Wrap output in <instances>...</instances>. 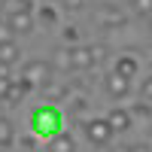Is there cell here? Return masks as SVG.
Here are the masks:
<instances>
[{
    "label": "cell",
    "mask_w": 152,
    "mask_h": 152,
    "mask_svg": "<svg viewBox=\"0 0 152 152\" xmlns=\"http://www.w3.org/2000/svg\"><path fill=\"white\" fill-rule=\"evenodd\" d=\"M9 82H12V79H0V100H3V94L9 91Z\"/></svg>",
    "instance_id": "83f0119b"
},
{
    "label": "cell",
    "mask_w": 152,
    "mask_h": 152,
    "mask_svg": "<svg viewBox=\"0 0 152 152\" xmlns=\"http://www.w3.org/2000/svg\"><path fill=\"white\" fill-rule=\"evenodd\" d=\"M28 91H31V85L24 82V79H18V76H15V79L9 82V91L3 94V100H0V104H18V100L28 94Z\"/></svg>",
    "instance_id": "30bf717a"
},
{
    "label": "cell",
    "mask_w": 152,
    "mask_h": 152,
    "mask_svg": "<svg viewBox=\"0 0 152 152\" xmlns=\"http://www.w3.org/2000/svg\"><path fill=\"white\" fill-rule=\"evenodd\" d=\"M61 40H64V46H79V31H76L73 28V24H70V28H64V34H61Z\"/></svg>",
    "instance_id": "44dd1931"
},
{
    "label": "cell",
    "mask_w": 152,
    "mask_h": 152,
    "mask_svg": "<svg viewBox=\"0 0 152 152\" xmlns=\"http://www.w3.org/2000/svg\"><path fill=\"white\" fill-rule=\"evenodd\" d=\"M88 52H91V61H94V64H104V58H107L110 49H107L104 43H94V46H88Z\"/></svg>",
    "instance_id": "ffe728a7"
},
{
    "label": "cell",
    "mask_w": 152,
    "mask_h": 152,
    "mask_svg": "<svg viewBox=\"0 0 152 152\" xmlns=\"http://www.w3.org/2000/svg\"><path fill=\"white\" fill-rule=\"evenodd\" d=\"M128 6L137 18H152V0H128Z\"/></svg>",
    "instance_id": "ac0fdd59"
},
{
    "label": "cell",
    "mask_w": 152,
    "mask_h": 152,
    "mask_svg": "<svg viewBox=\"0 0 152 152\" xmlns=\"http://www.w3.org/2000/svg\"><path fill=\"white\" fill-rule=\"evenodd\" d=\"M110 3H119V0H110Z\"/></svg>",
    "instance_id": "4dcf8cb0"
},
{
    "label": "cell",
    "mask_w": 152,
    "mask_h": 152,
    "mask_svg": "<svg viewBox=\"0 0 152 152\" xmlns=\"http://www.w3.org/2000/svg\"><path fill=\"white\" fill-rule=\"evenodd\" d=\"M113 152H128V146H116V149H113Z\"/></svg>",
    "instance_id": "f1b7e54d"
},
{
    "label": "cell",
    "mask_w": 152,
    "mask_h": 152,
    "mask_svg": "<svg viewBox=\"0 0 152 152\" xmlns=\"http://www.w3.org/2000/svg\"><path fill=\"white\" fill-rule=\"evenodd\" d=\"M18 79H24L31 88H43L49 79H52V64H49V61H40V58L24 61V67H21V76H18Z\"/></svg>",
    "instance_id": "7a4b0ae2"
},
{
    "label": "cell",
    "mask_w": 152,
    "mask_h": 152,
    "mask_svg": "<svg viewBox=\"0 0 152 152\" xmlns=\"http://www.w3.org/2000/svg\"><path fill=\"white\" fill-rule=\"evenodd\" d=\"M137 70H140V64H137V58H134V55H119V58H116V64H113V73L122 76V79H134Z\"/></svg>",
    "instance_id": "9c48e42d"
},
{
    "label": "cell",
    "mask_w": 152,
    "mask_h": 152,
    "mask_svg": "<svg viewBox=\"0 0 152 152\" xmlns=\"http://www.w3.org/2000/svg\"><path fill=\"white\" fill-rule=\"evenodd\" d=\"M52 70H61V73H73V49H70V46H61L58 52H55Z\"/></svg>",
    "instance_id": "8fae6325"
},
{
    "label": "cell",
    "mask_w": 152,
    "mask_h": 152,
    "mask_svg": "<svg viewBox=\"0 0 152 152\" xmlns=\"http://www.w3.org/2000/svg\"><path fill=\"white\" fill-rule=\"evenodd\" d=\"M128 152H152L146 143H134V146H128Z\"/></svg>",
    "instance_id": "4316f807"
},
{
    "label": "cell",
    "mask_w": 152,
    "mask_h": 152,
    "mask_svg": "<svg viewBox=\"0 0 152 152\" xmlns=\"http://www.w3.org/2000/svg\"><path fill=\"white\" fill-rule=\"evenodd\" d=\"M128 113H131L134 122H152V104H146V100H137V104H131Z\"/></svg>",
    "instance_id": "5bb4252c"
},
{
    "label": "cell",
    "mask_w": 152,
    "mask_h": 152,
    "mask_svg": "<svg viewBox=\"0 0 152 152\" xmlns=\"http://www.w3.org/2000/svg\"><path fill=\"white\" fill-rule=\"evenodd\" d=\"M104 85H107V94L113 100H125L131 94V79H122V76H116V73H110L104 79Z\"/></svg>",
    "instance_id": "52a82bcc"
},
{
    "label": "cell",
    "mask_w": 152,
    "mask_h": 152,
    "mask_svg": "<svg viewBox=\"0 0 152 152\" xmlns=\"http://www.w3.org/2000/svg\"><path fill=\"white\" fill-rule=\"evenodd\" d=\"M12 40V31H9V24L6 21H0V46H3V43H9Z\"/></svg>",
    "instance_id": "d4e9b609"
},
{
    "label": "cell",
    "mask_w": 152,
    "mask_h": 152,
    "mask_svg": "<svg viewBox=\"0 0 152 152\" xmlns=\"http://www.w3.org/2000/svg\"><path fill=\"white\" fill-rule=\"evenodd\" d=\"M34 15H37V24H49V28H55V24H58V9H55V6H40Z\"/></svg>",
    "instance_id": "e0dca14e"
},
{
    "label": "cell",
    "mask_w": 152,
    "mask_h": 152,
    "mask_svg": "<svg viewBox=\"0 0 152 152\" xmlns=\"http://www.w3.org/2000/svg\"><path fill=\"white\" fill-rule=\"evenodd\" d=\"M6 24H9V31L12 34H34L37 31V15H34V9H18V12H9L6 15Z\"/></svg>",
    "instance_id": "5b68a950"
},
{
    "label": "cell",
    "mask_w": 152,
    "mask_h": 152,
    "mask_svg": "<svg viewBox=\"0 0 152 152\" xmlns=\"http://www.w3.org/2000/svg\"><path fill=\"white\" fill-rule=\"evenodd\" d=\"M12 143H15V128L6 116H0V149H9Z\"/></svg>",
    "instance_id": "9a60e30c"
},
{
    "label": "cell",
    "mask_w": 152,
    "mask_h": 152,
    "mask_svg": "<svg viewBox=\"0 0 152 152\" xmlns=\"http://www.w3.org/2000/svg\"><path fill=\"white\" fill-rule=\"evenodd\" d=\"M0 9L18 12V9H34V0H0Z\"/></svg>",
    "instance_id": "d6986e66"
},
{
    "label": "cell",
    "mask_w": 152,
    "mask_h": 152,
    "mask_svg": "<svg viewBox=\"0 0 152 152\" xmlns=\"http://www.w3.org/2000/svg\"><path fill=\"white\" fill-rule=\"evenodd\" d=\"M149 31H152V18H149Z\"/></svg>",
    "instance_id": "f546056e"
},
{
    "label": "cell",
    "mask_w": 152,
    "mask_h": 152,
    "mask_svg": "<svg viewBox=\"0 0 152 152\" xmlns=\"http://www.w3.org/2000/svg\"><path fill=\"white\" fill-rule=\"evenodd\" d=\"M40 91H43V97H46V104H64V100L70 97V88H67L64 82H58V79H49Z\"/></svg>",
    "instance_id": "ba28073f"
},
{
    "label": "cell",
    "mask_w": 152,
    "mask_h": 152,
    "mask_svg": "<svg viewBox=\"0 0 152 152\" xmlns=\"http://www.w3.org/2000/svg\"><path fill=\"white\" fill-rule=\"evenodd\" d=\"M64 6H67V9H82L85 0H64Z\"/></svg>",
    "instance_id": "484cf974"
},
{
    "label": "cell",
    "mask_w": 152,
    "mask_h": 152,
    "mask_svg": "<svg viewBox=\"0 0 152 152\" xmlns=\"http://www.w3.org/2000/svg\"><path fill=\"white\" fill-rule=\"evenodd\" d=\"M0 152H9V149H0Z\"/></svg>",
    "instance_id": "1f68e13d"
},
{
    "label": "cell",
    "mask_w": 152,
    "mask_h": 152,
    "mask_svg": "<svg viewBox=\"0 0 152 152\" xmlns=\"http://www.w3.org/2000/svg\"><path fill=\"white\" fill-rule=\"evenodd\" d=\"M82 131H85V137H88V143L91 146H110L113 143V128L107 125V119H88L85 125H82Z\"/></svg>",
    "instance_id": "277c9868"
},
{
    "label": "cell",
    "mask_w": 152,
    "mask_h": 152,
    "mask_svg": "<svg viewBox=\"0 0 152 152\" xmlns=\"http://www.w3.org/2000/svg\"><path fill=\"white\" fill-rule=\"evenodd\" d=\"M18 58H21V49H18L15 40H9V43L0 46V61H6V64H15Z\"/></svg>",
    "instance_id": "2e32d148"
},
{
    "label": "cell",
    "mask_w": 152,
    "mask_h": 152,
    "mask_svg": "<svg viewBox=\"0 0 152 152\" xmlns=\"http://www.w3.org/2000/svg\"><path fill=\"white\" fill-rule=\"evenodd\" d=\"M46 152H76V140L70 134H55L52 140H49V146H46Z\"/></svg>",
    "instance_id": "7c38bea8"
},
{
    "label": "cell",
    "mask_w": 152,
    "mask_h": 152,
    "mask_svg": "<svg viewBox=\"0 0 152 152\" xmlns=\"http://www.w3.org/2000/svg\"><path fill=\"white\" fill-rule=\"evenodd\" d=\"M107 125L113 128V134H125V131H131V128H134V119H131L128 107H116V110H110Z\"/></svg>",
    "instance_id": "8992f818"
},
{
    "label": "cell",
    "mask_w": 152,
    "mask_h": 152,
    "mask_svg": "<svg viewBox=\"0 0 152 152\" xmlns=\"http://www.w3.org/2000/svg\"><path fill=\"white\" fill-rule=\"evenodd\" d=\"M140 100H146V104H152V73H149L146 79L140 82Z\"/></svg>",
    "instance_id": "7402d4cb"
},
{
    "label": "cell",
    "mask_w": 152,
    "mask_h": 152,
    "mask_svg": "<svg viewBox=\"0 0 152 152\" xmlns=\"http://www.w3.org/2000/svg\"><path fill=\"white\" fill-rule=\"evenodd\" d=\"M31 128L37 137H46V140H52L55 134H61L64 128V116H61V107L58 104H43L34 110L31 116Z\"/></svg>",
    "instance_id": "6da1fadb"
},
{
    "label": "cell",
    "mask_w": 152,
    "mask_h": 152,
    "mask_svg": "<svg viewBox=\"0 0 152 152\" xmlns=\"http://www.w3.org/2000/svg\"><path fill=\"white\" fill-rule=\"evenodd\" d=\"M94 67V61H91V52H88V46H73V70H91Z\"/></svg>",
    "instance_id": "4fadbf2b"
},
{
    "label": "cell",
    "mask_w": 152,
    "mask_h": 152,
    "mask_svg": "<svg viewBox=\"0 0 152 152\" xmlns=\"http://www.w3.org/2000/svg\"><path fill=\"white\" fill-rule=\"evenodd\" d=\"M0 79H15V70H12V64H6V61H0Z\"/></svg>",
    "instance_id": "cb8c5ba5"
},
{
    "label": "cell",
    "mask_w": 152,
    "mask_h": 152,
    "mask_svg": "<svg viewBox=\"0 0 152 152\" xmlns=\"http://www.w3.org/2000/svg\"><path fill=\"white\" fill-rule=\"evenodd\" d=\"M94 24L104 28V31H119V28L128 24V15H125L116 3H104V6H97V12H94Z\"/></svg>",
    "instance_id": "3957f363"
},
{
    "label": "cell",
    "mask_w": 152,
    "mask_h": 152,
    "mask_svg": "<svg viewBox=\"0 0 152 152\" xmlns=\"http://www.w3.org/2000/svg\"><path fill=\"white\" fill-rule=\"evenodd\" d=\"M18 149H21V152H37V137H21V140H18Z\"/></svg>",
    "instance_id": "603a6c76"
}]
</instances>
